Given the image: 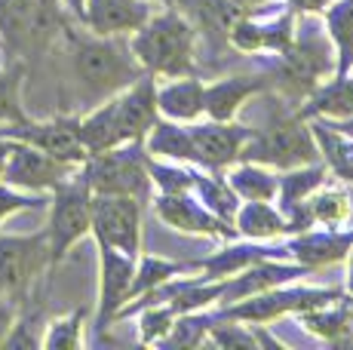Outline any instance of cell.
<instances>
[{
  "label": "cell",
  "instance_id": "obj_1",
  "mask_svg": "<svg viewBox=\"0 0 353 350\" xmlns=\"http://www.w3.org/2000/svg\"><path fill=\"white\" fill-rule=\"evenodd\" d=\"M194 25L181 12L166 10L132 31L129 50L154 77H188L194 74Z\"/></svg>",
  "mask_w": 353,
  "mask_h": 350
},
{
  "label": "cell",
  "instance_id": "obj_2",
  "mask_svg": "<svg viewBox=\"0 0 353 350\" xmlns=\"http://www.w3.org/2000/svg\"><path fill=\"white\" fill-rule=\"evenodd\" d=\"M71 65L83 90L99 99L117 96L120 90H126L145 74L129 46H123L117 37L99 34H92L90 40L71 34Z\"/></svg>",
  "mask_w": 353,
  "mask_h": 350
},
{
  "label": "cell",
  "instance_id": "obj_3",
  "mask_svg": "<svg viewBox=\"0 0 353 350\" xmlns=\"http://www.w3.org/2000/svg\"><path fill=\"white\" fill-rule=\"evenodd\" d=\"M92 187L83 172H74L59 187H52L50 221H46V240H50V261L59 267L65 255L83 237L92 234Z\"/></svg>",
  "mask_w": 353,
  "mask_h": 350
},
{
  "label": "cell",
  "instance_id": "obj_4",
  "mask_svg": "<svg viewBox=\"0 0 353 350\" xmlns=\"http://www.w3.org/2000/svg\"><path fill=\"white\" fill-rule=\"evenodd\" d=\"M80 172L86 175L92 194H123L145 203L151 191V172H148V147L145 141H126L111 151L92 154Z\"/></svg>",
  "mask_w": 353,
  "mask_h": 350
},
{
  "label": "cell",
  "instance_id": "obj_5",
  "mask_svg": "<svg viewBox=\"0 0 353 350\" xmlns=\"http://www.w3.org/2000/svg\"><path fill=\"white\" fill-rule=\"evenodd\" d=\"M316 138L310 126L298 114L280 117L264 132L252 130V138L243 145L240 160H255V163L274 166V169H292V166L316 163Z\"/></svg>",
  "mask_w": 353,
  "mask_h": 350
},
{
  "label": "cell",
  "instance_id": "obj_6",
  "mask_svg": "<svg viewBox=\"0 0 353 350\" xmlns=\"http://www.w3.org/2000/svg\"><path fill=\"white\" fill-rule=\"evenodd\" d=\"M341 289H314V286H274L264 289L258 295H249L243 301H234V305H219L215 316L219 320H240V322H274L280 316L289 313H304L314 311V307H323L329 301L341 298Z\"/></svg>",
  "mask_w": 353,
  "mask_h": 350
},
{
  "label": "cell",
  "instance_id": "obj_7",
  "mask_svg": "<svg viewBox=\"0 0 353 350\" xmlns=\"http://www.w3.org/2000/svg\"><path fill=\"white\" fill-rule=\"evenodd\" d=\"M62 28L59 0H0V34L19 56H37Z\"/></svg>",
  "mask_w": 353,
  "mask_h": 350
},
{
  "label": "cell",
  "instance_id": "obj_8",
  "mask_svg": "<svg viewBox=\"0 0 353 350\" xmlns=\"http://www.w3.org/2000/svg\"><path fill=\"white\" fill-rule=\"evenodd\" d=\"M92 237L99 246H114L139 258L141 255V200L123 194L92 197Z\"/></svg>",
  "mask_w": 353,
  "mask_h": 350
},
{
  "label": "cell",
  "instance_id": "obj_9",
  "mask_svg": "<svg viewBox=\"0 0 353 350\" xmlns=\"http://www.w3.org/2000/svg\"><path fill=\"white\" fill-rule=\"evenodd\" d=\"M43 271H52L46 231L22 234V237H3L0 234V289L25 301L28 289Z\"/></svg>",
  "mask_w": 353,
  "mask_h": 350
},
{
  "label": "cell",
  "instance_id": "obj_10",
  "mask_svg": "<svg viewBox=\"0 0 353 350\" xmlns=\"http://www.w3.org/2000/svg\"><path fill=\"white\" fill-rule=\"evenodd\" d=\"M0 136L25 141L40 151H46L50 157L65 160V163L83 166L90 160V151L80 136V117H52V120H19V123H3Z\"/></svg>",
  "mask_w": 353,
  "mask_h": 350
},
{
  "label": "cell",
  "instance_id": "obj_11",
  "mask_svg": "<svg viewBox=\"0 0 353 350\" xmlns=\"http://www.w3.org/2000/svg\"><path fill=\"white\" fill-rule=\"evenodd\" d=\"M10 157H6V166H3V181L19 191H34V194H43L52 187H59L65 178H71L80 166L74 163H65V160H56L50 157L46 151L34 145H25V141H16L10 138Z\"/></svg>",
  "mask_w": 353,
  "mask_h": 350
},
{
  "label": "cell",
  "instance_id": "obj_12",
  "mask_svg": "<svg viewBox=\"0 0 353 350\" xmlns=\"http://www.w3.org/2000/svg\"><path fill=\"white\" fill-rule=\"evenodd\" d=\"M154 215L163 225L175 227L181 234H196V237H212V240H236L234 225L221 221L219 215H212L206 206L200 203V197H194V191L188 194H160L154 200Z\"/></svg>",
  "mask_w": 353,
  "mask_h": 350
},
{
  "label": "cell",
  "instance_id": "obj_13",
  "mask_svg": "<svg viewBox=\"0 0 353 350\" xmlns=\"http://www.w3.org/2000/svg\"><path fill=\"white\" fill-rule=\"evenodd\" d=\"M132 255L114 246H99V307H96V332H105L120 316L129 301V286L135 277Z\"/></svg>",
  "mask_w": 353,
  "mask_h": 350
},
{
  "label": "cell",
  "instance_id": "obj_14",
  "mask_svg": "<svg viewBox=\"0 0 353 350\" xmlns=\"http://www.w3.org/2000/svg\"><path fill=\"white\" fill-rule=\"evenodd\" d=\"M196 166L209 172H225L234 163H240L243 145L252 138L249 126H240L234 120H209V123L191 126Z\"/></svg>",
  "mask_w": 353,
  "mask_h": 350
},
{
  "label": "cell",
  "instance_id": "obj_15",
  "mask_svg": "<svg viewBox=\"0 0 353 350\" xmlns=\"http://www.w3.org/2000/svg\"><path fill=\"white\" fill-rule=\"evenodd\" d=\"M114 117H117V130L123 141H145L151 126L160 120L157 107V77L154 74H141L135 83L111 96Z\"/></svg>",
  "mask_w": 353,
  "mask_h": 350
},
{
  "label": "cell",
  "instance_id": "obj_16",
  "mask_svg": "<svg viewBox=\"0 0 353 350\" xmlns=\"http://www.w3.org/2000/svg\"><path fill=\"white\" fill-rule=\"evenodd\" d=\"M310 267L298 265L292 258H264L249 265L246 271L234 274V277L225 280V289H221V301L219 305H234V301H243L249 295H258L264 289L283 286V282H295L301 277H307Z\"/></svg>",
  "mask_w": 353,
  "mask_h": 350
},
{
  "label": "cell",
  "instance_id": "obj_17",
  "mask_svg": "<svg viewBox=\"0 0 353 350\" xmlns=\"http://www.w3.org/2000/svg\"><path fill=\"white\" fill-rule=\"evenodd\" d=\"M353 246V227H310L304 234H292L286 243L289 258L304 267H329L347 258Z\"/></svg>",
  "mask_w": 353,
  "mask_h": 350
},
{
  "label": "cell",
  "instance_id": "obj_18",
  "mask_svg": "<svg viewBox=\"0 0 353 350\" xmlns=\"http://www.w3.org/2000/svg\"><path fill=\"white\" fill-rule=\"evenodd\" d=\"M151 19L148 0H86L83 25L99 37L132 34Z\"/></svg>",
  "mask_w": 353,
  "mask_h": 350
},
{
  "label": "cell",
  "instance_id": "obj_19",
  "mask_svg": "<svg viewBox=\"0 0 353 350\" xmlns=\"http://www.w3.org/2000/svg\"><path fill=\"white\" fill-rule=\"evenodd\" d=\"M264 258H289V249L286 246H264L261 240H249V243H234V240H228L225 249H219V252L209 255V258H200V274L206 280H228Z\"/></svg>",
  "mask_w": 353,
  "mask_h": 350
},
{
  "label": "cell",
  "instance_id": "obj_20",
  "mask_svg": "<svg viewBox=\"0 0 353 350\" xmlns=\"http://www.w3.org/2000/svg\"><path fill=\"white\" fill-rule=\"evenodd\" d=\"M157 107L160 117L179 120V123H196L206 114V83L188 74L172 77V83L157 86Z\"/></svg>",
  "mask_w": 353,
  "mask_h": 350
},
{
  "label": "cell",
  "instance_id": "obj_21",
  "mask_svg": "<svg viewBox=\"0 0 353 350\" xmlns=\"http://www.w3.org/2000/svg\"><path fill=\"white\" fill-rule=\"evenodd\" d=\"M301 326L307 329L310 335L323 341H332V344H353L350 332H353V295L344 292L341 298L329 301L323 307H314V311H304L298 313Z\"/></svg>",
  "mask_w": 353,
  "mask_h": 350
},
{
  "label": "cell",
  "instance_id": "obj_22",
  "mask_svg": "<svg viewBox=\"0 0 353 350\" xmlns=\"http://www.w3.org/2000/svg\"><path fill=\"white\" fill-rule=\"evenodd\" d=\"M268 86L264 77H225V80H215V83L206 86V114L209 120H234L236 111L249 102L252 96Z\"/></svg>",
  "mask_w": 353,
  "mask_h": 350
},
{
  "label": "cell",
  "instance_id": "obj_23",
  "mask_svg": "<svg viewBox=\"0 0 353 350\" xmlns=\"http://www.w3.org/2000/svg\"><path fill=\"white\" fill-rule=\"evenodd\" d=\"M310 132H314L316 151L323 154L329 172L341 181H353V136L332 126L325 117H310Z\"/></svg>",
  "mask_w": 353,
  "mask_h": 350
},
{
  "label": "cell",
  "instance_id": "obj_24",
  "mask_svg": "<svg viewBox=\"0 0 353 350\" xmlns=\"http://www.w3.org/2000/svg\"><path fill=\"white\" fill-rule=\"evenodd\" d=\"M145 147L151 157H166L175 163H191L196 166V151H194V138H191V126L179 123V120L160 117L151 126L145 138Z\"/></svg>",
  "mask_w": 353,
  "mask_h": 350
},
{
  "label": "cell",
  "instance_id": "obj_25",
  "mask_svg": "<svg viewBox=\"0 0 353 350\" xmlns=\"http://www.w3.org/2000/svg\"><path fill=\"white\" fill-rule=\"evenodd\" d=\"M234 227L246 240L270 243V240L286 234V218H283V212L270 200H246V203H240V209L234 215Z\"/></svg>",
  "mask_w": 353,
  "mask_h": 350
},
{
  "label": "cell",
  "instance_id": "obj_26",
  "mask_svg": "<svg viewBox=\"0 0 353 350\" xmlns=\"http://www.w3.org/2000/svg\"><path fill=\"white\" fill-rule=\"evenodd\" d=\"M325 31L335 46V74L332 77H350L353 71V0H332L325 6Z\"/></svg>",
  "mask_w": 353,
  "mask_h": 350
},
{
  "label": "cell",
  "instance_id": "obj_27",
  "mask_svg": "<svg viewBox=\"0 0 353 350\" xmlns=\"http://www.w3.org/2000/svg\"><path fill=\"white\" fill-rule=\"evenodd\" d=\"M307 212L320 227H350L353 194L344 185H329V178L307 197Z\"/></svg>",
  "mask_w": 353,
  "mask_h": 350
},
{
  "label": "cell",
  "instance_id": "obj_28",
  "mask_svg": "<svg viewBox=\"0 0 353 350\" xmlns=\"http://www.w3.org/2000/svg\"><path fill=\"white\" fill-rule=\"evenodd\" d=\"M188 274H200V261H169V258H157V255H145L135 265V277H132V286H129V301L154 292L157 286L175 277H188Z\"/></svg>",
  "mask_w": 353,
  "mask_h": 350
},
{
  "label": "cell",
  "instance_id": "obj_29",
  "mask_svg": "<svg viewBox=\"0 0 353 350\" xmlns=\"http://www.w3.org/2000/svg\"><path fill=\"white\" fill-rule=\"evenodd\" d=\"M329 166L323 163H304V166H292L280 175V194H276V209L283 215H289L292 209L307 203V197L325 181Z\"/></svg>",
  "mask_w": 353,
  "mask_h": 350
},
{
  "label": "cell",
  "instance_id": "obj_30",
  "mask_svg": "<svg viewBox=\"0 0 353 350\" xmlns=\"http://www.w3.org/2000/svg\"><path fill=\"white\" fill-rule=\"evenodd\" d=\"M230 187L240 200H270L274 203L280 194V175L270 172V166L255 163V160H240L228 172Z\"/></svg>",
  "mask_w": 353,
  "mask_h": 350
},
{
  "label": "cell",
  "instance_id": "obj_31",
  "mask_svg": "<svg viewBox=\"0 0 353 350\" xmlns=\"http://www.w3.org/2000/svg\"><path fill=\"white\" fill-rule=\"evenodd\" d=\"M194 194L200 197V203L206 206L212 215H219L221 221L234 225V215L240 209V197L236 191L230 187L228 175H219V172H196V181H194Z\"/></svg>",
  "mask_w": 353,
  "mask_h": 350
},
{
  "label": "cell",
  "instance_id": "obj_32",
  "mask_svg": "<svg viewBox=\"0 0 353 350\" xmlns=\"http://www.w3.org/2000/svg\"><path fill=\"white\" fill-rule=\"evenodd\" d=\"M215 322V313L194 311V313H179L175 326L163 338V347H200L209 341V329Z\"/></svg>",
  "mask_w": 353,
  "mask_h": 350
},
{
  "label": "cell",
  "instance_id": "obj_33",
  "mask_svg": "<svg viewBox=\"0 0 353 350\" xmlns=\"http://www.w3.org/2000/svg\"><path fill=\"white\" fill-rule=\"evenodd\" d=\"M148 172H151V185H157L160 194H188V191H194L196 169H188L185 163H175V160L163 163V160L148 154Z\"/></svg>",
  "mask_w": 353,
  "mask_h": 350
},
{
  "label": "cell",
  "instance_id": "obj_34",
  "mask_svg": "<svg viewBox=\"0 0 353 350\" xmlns=\"http://www.w3.org/2000/svg\"><path fill=\"white\" fill-rule=\"evenodd\" d=\"M83 320L86 311L77 307L62 320H52L43 335V350H77L83 347Z\"/></svg>",
  "mask_w": 353,
  "mask_h": 350
},
{
  "label": "cell",
  "instance_id": "obj_35",
  "mask_svg": "<svg viewBox=\"0 0 353 350\" xmlns=\"http://www.w3.org/2000/svg\"><path fill=\"white\" fill-rule=\"evenodd\" d=\"M206 344H215V347H234V350H258L261 341H258V332L255 326H246L240 320H219L215 316L212 329H209V341Z\"/></svg>",
  "mask_w": 353,
  "mask_h": 350
},
{
  "label": "cell",
  "instance_id": "obj_36",
  "mask_svg": "<svg viewBox=\"0 0 353 350\" xmlns=\"http://www.w3.org/2000/svg\"><path fill=\"white\" fill-rule=\"evenodd\" d=\"M179 320V311L172 305H145L139 313V338L141 344H163L169 329Z\"/></svg>",
  "mask_w": 353,
  "mask_h": 350
},
{
  "label": "cell",
  "instance_id": "obj_37",
  "mask_svg": "<svg viewBox=\"0 0 353 350\" xmlns=\"http://www.w3.org/2000/svg\"><path fill=\"white\" fill-rule=\"evenodd\" d=\"M40 320L43 311L40 307H28V311H19L16 322H12L10 335L3 338V350H34L43 347V335H40Z\"/></svg>",
  "mask_w": 353,
  "mask_h": 350
},
{
  "label": "cell",
  "instance_id": "obj_38",
  "mask_svg": "<svg viewBox=\"0 0 353 350\" xmlns=\"http://www.w3.org/2000/svg\"><path fill=\"white\" fill-rule=\"evenodd\" d=\"M19 86H22V68H12V71L0 68V126L28 120L25 117V111H22Z\"/></svg>",
  "mask_w": 353,
  "mask_h": 350
},
{
  "label": "cell",
  "instance_id": "obj_39",
  "mask_svg": "<svg viewBox=\"0 0 353 350\" xmlns=\"http://www.w3.org/2000/svg\"><path fill=\"white\" fill-rule=\"evenodd\" d=\"M40 197L37 194H25L19 191V187L6 185L3 178H0V225H3L10 215H19V212H31V209H40Z\"/></svg>",
  "mask_w": 353,
  "mask_h": 350
},
{
  "label": "cell",
  "instance_id": "obj_40",
  "mask_svg": "<svg viewBox=\"0 0 353 350\" xmlns=\"http://www.w3.org/2000/svg\"><path fill=\"white\" fill-rule=\"evenodd\" d=\"M22 301L16 298V295H10L6 289H0V344H3V338L10 335V329H12V322H16V316L19 311H22Z\"/></svg>",
  "mask_w": 353,
  "mask_h": 350
},
{
  "label": "cell",
  "instance_id": "obj_41",
  "mask_svg": "<svg viewBox=\"0 0 353 350\" xmlns=\"http://www.w3.org/2000/svg\"><path fill=\"white\" fill-rule=\"evenodd\" d=\"M292 12H325L332 0H286Z\"/></svg>",
  "mask_w": 353,
  "mask_h": 350
},
{
  "label": "cell",
  "instance_id": "obj_42",
  "mask_svg": "<svg viewBox=\"0 0 353 350\" xmlns=\"http://www.w3.org/2000/svg\"><path fill=\"white\" fill-rule=\"evenodd\" d=\"M65 6L80 19V22H83V16H86V0H65Z\"/></svg>",
  "mask_w": 353,
  "mask_h": 350
},
{
  "label": "cell",
  "instance_id": "obj_43",
  "mask_svg": "<svg viewBox=\"0 0 353 350\" xmlns=\"http://www.w3.org/2000/svg\"><path fill=\"white\" fill-rule=\"evenodd\" d=\"M10 145H12L10 138L0 136V178H3V166H6V157H10Z\"/></svg>",
  "mask_w": 353,
  "mask_h": 350
},
{
  "label": "cell",
  "instance_id": "obj_44",
  "mask_svg": "<svg viewBox=\"0 0 353 350\" xmlns=\"http://www.w3.org/2000/svg\"><path fill=\"white\" fill-rule=\"evenodd\" d=\"M347 295H353V246H350V252H347V289H344Z\"/></svg>",
  "mask_w": 353,
  "mask_h": 350
},
{
  "label": "cell",
  "instance_id": "obj_45",
  "mask_svg": "<svg viewBox=\"0 0 353 350\" xmlns=\"http://www.w3.org/2000/svg\"><path fill=\"white\" fill-rule=\"evenodd\" d=\"M240 10H255V6H261V3H268V0H234Z\"/></svg>",
  "mask_w": 353,
  "mask_h": 350
},
{
  "label": "cell",
  "instance_id": "obj_46",
  "mask_svg": "<svg viewBox=\"0 0 353 350\" xmlns=\"http://www.w3.org/2000/svg\"><path fill=\"white\" fill-rule=\"evenodd\" d=\"M350 77H353V71H350Z\"/></svg>",
  "mask_w": 353,
  "mask_h": 350
},
{
  "label": "cell",
  "instance_id": "obj_47",
  "mask_svg": "<svg viewBox=\"0 0 353 350\" xmlns=\"http://www.w3.org/2000/svg\"><path fill=\"white\" fill-rule=\"evenodd\" d=\"M148 3H151V0H148Z\"/></svg>",
  "mask_w": 353,
  "mask_h": 350
}]
</instances>
